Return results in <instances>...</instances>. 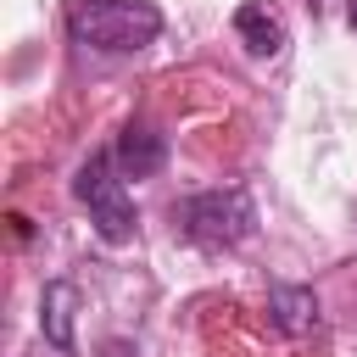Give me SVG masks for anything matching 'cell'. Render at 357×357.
<instances>
[{
	"instance_id": "6da1fadb",
	"label": "cell",
	"mask_w": 357,
	"mask_h": 357,
	"mask_svg": "<svg viewBox=\"0 0 357 357\" xmlns=\"http://www.w3.org/2000/svg\"><path fill=\"white\" fill-rule=\"evenodd\" d=\"M67 33L106 56H134L162 33V11L151 0H67Z\"/></svg>"
},
{
	"instance_id": "7a4b0ae2",
	"label": "cell",
	"mask_w": 357,
	"mask_h": 357,
	"mask_svg": "<svg viewBox=\"0 0 357 357\" xmlns=\"http://www.w3.org/2000/svg\"><path fill=\"white\" fill-rule=\"evenodd\" d=\"M178 229L190 245L201 251H223V245H240L257 223V206L245 190H201V195H184L178 201Z\"/></svg>"
},
{
	"instance_id": "3957f363",
	"label": "cell",
	"mask_w": 357,
	"mask_h": 357,
	"mask_svg": "<svg viewBox=\"0 0 357 357\" xmlns=\"http://www.w3.org/2000/svg\"><path fill=\"white\" fill-rule=\"evenodd\" d=\"M73 195L89 206V223H95L100 240H112V245L134 240V201H128V190H123V173H117V156H112V151H95V156L78 167Z\"/></svg>"
},
{
	"instance_id": "277c9868",
	"label": "cell",
	"mask_w": 357,
	"mask_h": 357,
	"mask_svg": "<svg viewBox=\"0 0 357 357\" xmlns=\"http://www.w3.org/2000/svg\"><path fill=\"white\" fill-rule=\"evenodd\" d=\"M117 173L123 178H145V173H156L162 162H167V145H162V134H151L145 123H128L123 134H117Z\"/></svg>"
},
{
	"instance_id": "5b68a950",
	"label": "cell",
	"mask_w": 357,
	"mask_h": 357,
	"mask_svg": "<svg viewBox=\"0 0 357 357\" xmlns=\"http://www.w3.org/2000/svg\"><path fill=\"white\" fill-rule=\"evenodd\" d=\"M73 307H78V284L73 279H56L45 284V312H39V329L56 351H73Z\"/></svg>"
},
{
	"instance_id": "8992f818",
	"label": "cell",
	"mask_w": 357,
	"mask_h": 357,
	"mask_svg": "<svg viewBox=\"0 0 357 357\" xmlns=\"http://www.w3.org/2000/svg\"><path fill=\"white\" fill-rule=\"evenodd\" d=\"M234 28H240V39H245L251 56H273V50L284 45V22H279V11H268L262 0L240 6V11H234Z\"/></svg>"
},
{
	"instance_id": "52a82bcc",
	"label": "cell",
	"mask_w": 357,
	"mask_h": 357,
	"mask_svg": "<svg viewBox=\"0 0 357 357\" xmlns=\"http://www.w3.org/2000/svg\"><path fill=\"white\" fill-rule=\"evenodd\" d=\"M273 324H279L284 335H307V329L318 324V296H312L307 284H279V290H273Z\"/></svg>"
},
{
	"instance_id": "ba28073f",
	"label": "cell",
	"mask_w": 357,
	"mask_h": 357,
	"mask_svg": "<svg viewBox=\"0 0 357 357\" xmlns=\"http://www.w3.org/2000/svg\"><path fill=\"white\" fill-rule=\"evenodd\" d=\"M100 357H139V351H134L128 340H106V346H100Z\"/></svg>"
},
{
	"instance_id": "9c48e42d",
	"label": "cell",
	"mask_w": 357,
	"mask_h": 357,
	"mask_svg": "<svg viewBox=\"0 0 357 357\" xmlns=\"http://www.w3.org/2000/svg\"><path fill=\"white\" fill-rule=\"evenodd\" d=\"M351 28H357V0H351Z\"/></svg>"
}]
</instances>
